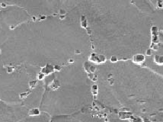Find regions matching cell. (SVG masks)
I'll use <instances>...</instances> for the list:
<instances>
[{
    "label": "cell",
    "instance_id": "cell-11",
    "mask_svg": "<svg viewBox=\"0 0 163 122\" xmlns=\"http://www.w3.org/2000/svg\"><path fill=\"white\" fill-rule=\"evenodd\" d=\"M145 55L146 56H151L152 55V49L151 48H149L146 50V51L145 53Z\"/></svg>",
    "mask_w": 163,
    "mask_h": 122
},
{
    "label": "cell",
    "instance_id": "cell-10",
    "mask_svg": "<svg viewBox=\"0 0 163 122\" xmlns=\"http://www.w3.org/2000/svg\"><path fill=\"white\" fill-rule=\"evenodd\" d=\"M131 122H143V118L140 117H131Z\"/></svg>",
    "mask_w": 163,
    "mask_h": 122
},
{
    "label": "cell",
    "instance_id": "cell-7",
    "mask_svg": "<svg viewBox=\"0 0 163 122\" xmlns=\"http://www.w3.org/2000/svg\"><path fill=\"white\" fill-rule=\"evenodd\" d=\"M18 122H50V118L48 114L40 111V112L30 114L28 116Z\"/></svg>",
    "mask_w": 163,
    "mask_h": 122
},
{
    "label": "cell",
    "instance_id": "cell-8",
    "mask_svg": "<svg viewBox=\"0 0 163 122\" xmlns=\"http://www.w3.org/2000/svg\"><path fill=\"white\" fill-rule=\"evenodd\" d=\"M132 61L137 65H141L146 60V56L143 53H137L133 57V58L131 59Z\"/></svg>",
    "mask_w": 163,
    "mask_h": 122
},
{
    "label": "cell",
    "instance_id": "cell-1",
    "mask_svg": "<svg viewBox=\"0 0 163 122\" xmlns=\"http://www.w3.org/2000/svg\"><path fill=\"white\" fill-rule=\"evenodd\" d=\"M0 64L43 70L89 60L93 52L81 15L75 7L65 15L24 22L0 45Z\"/></svg>",
    "mask_w": 163,
    "mask_h": 122
},
{
    "label": "cell",
    "instance_id": "cell-12",
    "mask_svg": "<svg viewBox=\"0 0 163 122\" xmlns=\"http://www.w3.org/2000/svg\"><path fill=\"white\" fill-rule=\"evenodd\" d=\"M143 122H152L151 120H149V118H143Z\"/></svg>",
    "mask_w": 163,
    "mask_h": 122
},
{
    "label": "cell",
    "instance_id": "cell-2",
    "mask_svg": "<svg viewBox=\"0 0 163 122\" xmlns=\"http://www.w3.org/2000/svg\"><path fill=\"white\" fill-rule=\"evenodd\" d=\"M93 52L131 60L150 48L149 18L132 0H76Z\"/></svg>",
    "mask_w": 163,
    "mask_h": 122
},
{
    "label": "cell",
    "instance_id": "cell-3",
    "mask_svg": "<svg viewBox=\"0 0 163 122\" xmlns=\"http://www.w3.org/2000/svg\"><path fill=\"white\" fill-rule=\"evenodd\" d=\"M85 62L76 61L45 76L40 112L50 117L64 116L79 112L90 105L94 97V84Z\"/></svg>",
    "mask_w": 163,
    "mask_h": 122
},
{
    "label": "cell",
    "instance_id": "cell-5",
    "mask_svg": "<svg viewBox=\"0 0 163 122\" xmlns=\"http://www.w3.org/2000/svg\"><path fill=\"white\" fill-rule=\"evenodd\" d=\"M30 111L21 105H12L0 100V122H18L28 116Z\"/></svg>",
    "mask_w": 163,
    "mask_h": 122
},
{
    "label": "cell",
    "instance_id": "cell-9",
    "mask_svg": "<svg viewBox=\"0 0 163 122\" xmlns=\"http://www.w3.org/2000/svg\"><path fill=\"white\" fill-rule=\"evenodd\" d=\"M154 62L159 66H163V55H156L154 56Z\"/></svg>",
    "mask_w": 163,
    "mask_h": 122
},
{
    "label": "cell",
    "instance_id": "cell-6",
    "mask_svg": "<svg viewBox=\"0 0 163 122\" xmlns=\"http://www.w3.org/2000/svg\"><path fill=\"white\" fill-rule=\"evenodd\" d=\"M50 122H105L103 118L98 115L89 112L87 111H82L69 115L53 117Z\"/></svg>",
    "mask_w": 163,
    "mask_h": 122
},
{
    "label": "cell",
    "instance_id": "cell-4",
    "mask_svg": "<svg viewBox=\"0 0 163 122\" xmlns=\"http://www.w3.org/2000/svg\"><path fill=\"white\" fill-rule=\"evenodd\" d=\"M45 74L37 67L0 64V100L21 105L30 114L39 111L43 93Z\"/></svg>",
    "mask_w": 163,
    "mask_h": 122
}]
</instances>
